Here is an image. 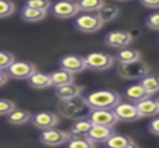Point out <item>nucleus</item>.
I'll return each mask as SVG.
<instances>
[{
  "mask_svg": "<svg viewBox=\"0 0 159 148\" xmlns=\"http://www.w3.org/2000/svg\"><path fill=\"white\" fill-rule=\"evenodd\" d=\"M59 112L67 119L80 120V119H87L92 112V108L89 106L87 98L84 96H75L73 99L60 101L57 105Z\"/></svg>",
  "mask_w": 159,
  "mask_h": 148,
  "instance_id": "f257e3e1",
  "label": "nucleus"
},
{
  "mask_svg": "<svg viewBox=\"0 0 159 148\" xmlns=\"http://www.w3.org/2000/svg\"><path fill=\"white\" fill-rule=\"evenodd\" d=\"M89 104V106L93 109H115L121 102L120 94L109 90L93 91L88 96H85Z\"/></svg>",
  "mask_w": 159,
  "mask_h": 148,
  "instance_id": "f03ea898",
  "label": "nucleus"
},
{
  "mask_svg": "<svg viewBox=\"0 0 159 148\" xmlns=\"http://www.w3.org/2000/svg\"><path fill=\"white\" fill-rule=\"evenodd\" d=\"M117 73L124 80H131V81L138 80V81H141L144 77L149 74V67L143 60L131 62V63H120L117 67Z\"/></svg>",
  "mask_w": 159,
  "mask_h": 148,
  "instance_id": "7ed1b4c3",
  "label": "nucleus"
},
{
  "mask_svg": "<svg viewBox=\"0 0 159 148\" xmlns=\"http://www.w3.org/2000/svg\"><path fill=\"white\" fill-rule=\"evenodd\" d=\"M85 64H87L88 70H93V72H105L109 70L110 67L115 64V58L109 53L103 52H92L84 56Z\"/></svg>",
  "mask_w": 159,
  "mask_h": 148,
  "instance_id": "20e7f679",
  "label": "nucleus"
},
{
  "mask_svg": "<svg viewBox=\"0 0 159 148\" xmlns=\"http://www.w3.org/2000/svg\"><path fill=\"white\" fill-rule=\"evenodd\" d=\"M74 25L78 31L85 34L98 32L103 27V21L96 13H85L82 16H78L74 21Z\"/></svg>",
  "mask_w": 159,
  "mask_h": 148,
  "instance_id": "39448f33",
  "label": "nucleus"
},
{
  "mask_svg": "<svg viewBox=\"0 0 159 148\" xmlns=\"http://www.w3.org/2000/svg\"><path fill=\"white\" fill-rule=\"evenodd\" d=\"M71 138L70 133H66L63 130H57V129H49V130H43L39 136V140L49 147H59V146H64L67 144Z\"/></svg>",
  "mask_w": 159,
  "mask_h": 148,
  "instance_id": "423d86ee",
  "label": "nucleus"
},
{
  "mask_svg": "<svg viewBox=\"0 0 159 148\" xmlns=\"http://www.w3.org/2000/svg\"><path fill=\"white\" fill-rule=\"evenodd\" d=\"M88 119L92 122V124L106 127H115L119 122L113 109H93L88 116Z\"/></svg>",
  "mask_w": 159,
  "mask_h": 148,
  "instance_id": "0eeeda50",
  "label": "nucleus"
},
{
  "mask_svg": "<svg viewBox=\"0 0 159 148\" xmlns=\"http://www.w3.org/2000/svg\"><path fill=\"white\" fill-rule=\"evenodd\" d=\"M80 11L81 10L77 2H67V0L57 2L50 7V13L57 18H73V17H77Z\"/></svg>",
  "mask_w": 159,
  "mask_h": 148,
  "instance_id": "6e6552de",
  "label": "nucleus"
},
{
  "mask_svg": "<svg viewBox=\"0 0 159 148\" xmlns=\"http://www.w3.org/2000/svg\"><path fill=\"white\" fill-rule=\"evenodd\" d=\"M105 42L113 49H124L129 48V45L133 42V36L129 31H112L106 34Z\"/></svg>",
  "mask_w": 159,
  "mask_h": 148,
  "instance_id": "1a4fd4ad",
  "label": "nucleus"
},
{
  "mask_svg": "<svg viewBox=\"0 0 159 148\" xmlns=\"http://www.w3.org/2000/svg\"><path fill=\"white\" fill-rule=\"evenodd\" d=\"M59 66H60L61 70H66V72L71 74H78L87 70L85 59L82 56L77 55H67L64 58H61L60 62H59Z\"/></svg>",
  "mask_w": 159,
  "mask_h": 148,
  "instance_id": "9d476101",
  "label": "nucleus"
},
{
  "mask_svg": "<svg viewBox=\"0 0 159 148\" xmlns=\"http://www.w3.org/2000/svg\"><path fill=\"white\" fill-rule=\"evenodd\" d=\"M34 73H36V67L30 62H14L7 70V74L16 80H28Z\"/></svg>",
  "mask_w": 159,
  "mask_h": 148,
  "instance_id": "9b49d317",
  "label": "nucleus"
},
{
  "mask_svg": "<svg viewBox=\"0 0 159 148\" xmlns=\"http://www.w3.org/2000/svg\"><path fill=\"white\" fill-rule=\"evenodd\" d=\"M113 110H115L119 122H135V120H140L141 119V115H140V112H138L135 104L120 102Z\"/></svg>",
  "mask_w": 159,
  "mask_h": 148,
  "instance_id": "f8f14e48",
  "label": "nucleus"
},
{
  "mask_svg": "<svg viewBox=\"0 0 159 148\" xmlns=\"http://www.w3.org/2000/svg\"><path fill=\"white\" fill-rule=\"evenodd\" d=\"M32 124L41 130H49L53 129L59 124V116L53 112H39L36 115H32L31 119Z\"/></svg>",
  "mask_w": 159,
  "mask_h": 148,
  "instance_id": "ddd939ff",
  "label": "nucleus"
},
{
  "mask_svg": "<svg viewBox=\"0 0 159 148\" xmlns=\"http://www.w3.org/2000/svg\"><path fill=\"white\" fill-rule=\"evenodd\" d=\"M115 134L113 127H106V126H96L93 124L92 129L89 130L87 137L91 138L93 143H106L112 136Z\"/></svg>",
  "mask_w": 159,
  "mask_h": 148,
  "instance_id": "4468645a",
  "label": "nucleus"
},
{
  "mask_svg": "<svg viewBox=\"0 0 159 148\" xmlns=\"http://www.w3.org/2000/svg\"><path fill=\"white\" fill-rule=\"evenodd\" d=\"M141 118H154L159 115V104L158 101L151 98H147L144 101H140L135 104Z\"/></svg>",
  "mask_w": 159,
  "mask_h": 148,
  "instance_id": "2eb2a0df",
  "label": "nucleus"
},
{
  "mask_svg": "<svg viewBox=\"0 0 159 148\" xmlns=\"http://www.w3.org/2000/svg\"><path fill=\"white\" fill-rule=\"evenodd\" d=\"M82 94V87L75 84L63 85V87L56 88V96L60 101H67V99H73L75 96H80Z\"/></svg>",
  "mask_w": 159,
  "mask_h": 148,
  "instance_id": "dca6fc26",
  "label": "nucleus"
},
{
  "mask_svg": "<svg viewBox=\"0 0 159 148\" xmlns=\"http://www.w3.org/2000/svg\"><path fill=\"white\" fill-rule=\"evenodd\" d=\"M126 96L130 99L131 102H134V104H137V102L140 101H144V99L149 98V94L148 91L144 88V85L141 84V82H138V84H134V85H130L129 88L126 90Z\"/></svg>",
  "mask_w": 159,
  "mask_h": 148,
  "instance_id": "f3484780",
  "label": "nucleus"
},
{
  "mask_svg": "<svg viewBox=\"0 0 159 148\" xmlns=\"http://www.w3.org/2000/svg\"><path fill=\"white\" fill-rule=\"evenodd\" d=\"M92 122L89 119H80V120H75V123L71 126L70 129V136L71 137H87L89 130L92 129Z\"/></svg>",
  "mask_w": 159,
  "mask_h": 148,
  "instance_id": "a211bd4d",
  "label": "nucleus"
},
{
  "mask_svg": "<svg viewBox=\"0 0 159 148\" xmlns=\"http://www.w3.org/2000/svg\"><path fill=\"white\" fill-rule=\"evenodd\" d=\"M50 78H52V87L59 88L63 85L74 84V74L66 72V70H59V72L50 73Z\"/></svg>",
  "mask_w": 159,
  "mask_h": 148,
  "instance_id": "6ab92c4d",
  "label": "nucleus"
},
{
  "mask_svg": "<svg viewBox=\"0 0 159 148\" xmlns=\"http://www.w3.org/2000/svg\"><path fill=\"white\" fill-rule=\"evenodd\" d=\"M28 84L36 90H43V88L52 87V78H50V74L36 72L28 78Z\"/></svg>",
  "mask_w": 159,
  "mask_h": 148,
  "instance_id": "aec40b11",
  "label": "nucleus"
},
{
  "mask_svg": "<svg viewBox=\"0 0 159 148\" xmlns=\"http://www.w3.org/2000/svg\"><path fill=\"white\" fill-rule=\"evenodd\" d=\"M48 16L46 10H38V8H31V7H25L21 10V18L27 22H38L45 20Z\"/></svg>",
  "mask_w": 159,
  "mask_h": 148,
  "instance_id": "412c9836",
  "label": "nucleus"
},
{
  "mask_svg": "<svg viewBox=\"0 0 159 148\" xmlns=\"http://www.w3.org/2000/svg\"><path fill=\"white\" fill-rule=\"evenodd\" d=\"M31 119H32V115H31L28 110L17 109V108L7 116L8 123L16 124V126H21V124L28 123V122H31Z\"/></svg>",
  "mask_w": 159,
  "mask_h": 148,
  "instance_id": "4be33fe9",
  "label": "nucleus"
},
{
  "mask_svg": "<svg viewBox=\"0 0 159 148\" xmlns=\"http://www.w3.org/2000/svg\"><path fill=\"white\" fill-rule=\"evenodd\" d=\"M116 60L119 63H131V62L141 60V52L133 48H124L116 55Z\"/></svg>",
  "mask_w": 159,
  "mask_h": 148,
  "instance_id": "5701e85b",
  "label": "nucleus"
},
{
  "mask_svg": "<svg viewBox=\"0 0 159 148\" xmlns=\"http://www.w3.org/2000/svg\"><path fill=\"white\" fill-rule=\"evenodd\" d=\"M106 147L107 148H127V147H131L134 146V141L133 138L127 137V136H123V134H113L109 140L106 141Z\"/></svg>",
  "mask_w": 159,
  "mask_h": 148,
  "instance_id": "b1692460",
  "label": "nucleus"
},
{
  "mask_svg": "<svg viewBox=\"0 0 159 148\" xmlns=\"http://www.w3.org/2000/svg\"><path fill=\"white\" fill-rule=\"evenodd\" d=\"M96 14L101 17V20L103 21V24H106V22L113 21V20H116L119 16H120V8L116 7V6H107V4H105L103 7H102Z\"/></svg>",
  "mask_w": 159,
  "mask_h": 148,
  "instance_id": "393cba45",
  "label": "nucleus"
},
{
  "mask_svg": "<svg viewBox=\"0 0 159 148\" xmlns=\"http://www.w3.org/2000/svg\"><path fill=\"white\" fill-rule=\"evenodd\" d=\"M78 7L84 13H98L105 6L103 0H78Z\"/></svg>",
  "mask_w": 159,
  "mask_h": 148,
  "instance_id": "a878e982",
  "label": "nucleus"
},
{
  "mask_svg": "<svg viewBox=\"0 0 159 148\" xmlns=\"http://www.w3.org/2000/svg\"><path fill=\"white\" fill-rule=\"evenodd\" d=\"M140 82L144 85V88L148 91L149 95H154V94L159 92V77L148 74V76L144 77Z\"/></svg>",
  "mask_w": 159,
  "mask_h": 148,
  "instance_id": "bb28decb",
  "label": "nucleus"
},
{
  "mask_svg": "<svg viewBox=\"0 0 159 148\" xmlns=\"http://www.w3.org/2000/svg\"><path fill=\"white\" fill-rule=\"evenodd\" d=\"M66 148H95V143L88 137H71Z\"/></svg>",
  "mask_w": 159,
  "mask_h": 148,
  "instance_id": "cd10ccee",
  "label": "nucleus"
},
{
  "mask_svg": "<svg viewBox=\"0 0 159 148\" xmlns=\"http://www.w3.org/2000/svg\"><path fill=\"white\" fill-rule=\"evenodd\" d=\"M16 13V4L8 0H0V18H7Z\"/></svg>",
  "mask_w": 159,
  "mask_h": 148,
  "instance_id": "c85d7f7f",
  "label": "nucleus"
},
{
  "mask_svg": "<svg viewBox=\"0 0 159 148\" xmlns=\"http://www.w3.org/2000/svg\"><path fill=\"white\" fill-rule=\"evenodd\" d=\"M14 62H16V59H14V56L11 55V53L0 50V70H2V72L8 70Z\"/></svg>",
  "mask_w": 159,
  "mask_h": 148,
  "instance_id": "c756f323",
  "label": "nucleus"
},
{
  "mask_svg": "<svg viewBox=\"0 0 159 148\" xmlns=\"http://www.w3.org/2000/svg\"><path fill=\"white\" fill-rule=\"evenodd\" d=\"M25 7L48 11V10H50V7H52V3H50V0H27V2H25Z\"/></svg>",
  "mask_w": 159,
  "mask_h": 148,
  "instance_id": "7c9ffc66",
  "label": "nucleus"
},
{
  "mask_svg": "<svg viewBox=\"0 0 159 148\" xmlns=\"http://www.w3.org/2000/svg\"><path fill=\"white\" fill-rule=\"evenodd\" d=\"M16 109V104L8 99H0V116H8Z\"/></svg>",
  "mask_w": 159,
  "mask_h": 148,
  "instance_id": "2f4dec72",
  "label": "nucleus"
},
{
  "mask_svg": "<svg viewBox=\"0 0 159 148\" xmlns=\"http://www.w3.org/2000/svg\"><path fill=\"white\" fill-rule=\"evenodd\" d=\"M145 25L149 28V30L159 31V13H154V14H151L149 17H147Z\"/></svg>",
  "mask_w": 159,
  "mask_h": 148,
  "instance_id": "473e14b6",
  "label": "nucleus"
},
{
  "mask_svg": "<svg viewBox=\"0 0 159 148\" xmlns=\"http://www.w3.org/2000/svg\"><path fill=\"white\" fill-rule=\"evenodd\" d=\"M148 130L149 133H152L154 136H159V118L152 119L148 124Z\"/></svg>",
  "mask_w": 159,
  "mask_h": 148,
  "instance_id": "72a5a7b5",
  "label": "nucleus"
},
{
  "mask_svg": "<svg viewBox=\"0 0 159 148\" xmlns=\"http://www.w3.org/2000/svg\"><path fill=\"white\" fill-rule=\"evenodd\" d=\"M148 8H159V0H140Z\"/></svg>",
  "mask_w": 159,
  "mask_h": 148,
  "instance_id": "f704fd0d",
  "label": "nucleus"
},
{
  "mask_svg": "<svg viewBox=\"0 0 159 148\" xmlns=\"http://www.w3.org/2000/svg\"><path fill=\"white\" fill-rule=\"evenodd\" d=\"M8 78H10V76H8L6 72H2V70H0V87H3V85L8 81Z\"/></svg>",
  "mask_w": 159,
  "mask_h": 148,
  "instance_id": "c9c22d12",
  "label": "nucleus"
},
{
  "mask_svg": "<svg viewBox=\"0 0 159 148\" xmlns=\"http://www.w3.org/2000/svg\"><path fill=\"white\" fill-rule=\"evenodd\" d=\"M127 148H138L137 146H135V144H134V146H131V147H127Z\"/></svg>",
  "mask_w": 159,
  "mask_h": 148,
  "instance_id": "e433bc0d",
  "label": "nucleus"
},
{
  "mask_svg": "<svg viewBox=\"0 0 159 148\" xmlns=\"http://www.w3.org/2000/svg\"><path fill=\"white\" fill-rule=\"evenodd\" d=\"M116 2H129V0H116Z\"/></svg>",
  "mask_w": 159,
  "mask_h": 148,
  "instance_id": "4c0bfd02",
  "label": "nucleus"
},
{
  "mask_svg": "<svg viewBox=\"0 0 159 148\" xmlns=\"http://www.w3.org/2000/svg\"><path fill=\"white\" fill-rule=\"evenodd\" d=\"M67 2H78V0H67Z\"/></svg>",
  "mask_w": 159,
  "mask_h": 148,
  "instance_id": "58836bf2",
  "label": "nucleus"
},
{
  "mask_svg": "<svg viewBox=\"0 0 159 148\" xmlns=\"http://www.w3.org/2000/svg\"><path fill=\"white\" fill-rule=\"evenodd\" d=\"M157 101H158V104H159V98H158V99H157Z\"/></svg>",
  "mask_w": 159,
  "mask_h": 148,
  "instance_id": "ea45409f",
  "label": "nucleus"
}]
</instances>
